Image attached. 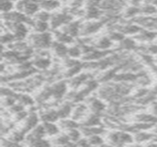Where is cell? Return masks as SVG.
Here are the masks:
<instances>
[{"label": "cell", "instance_id": "cell-1", "mask_svg": "<svg viewBox=\"0 0 157 147\" xmlns=\"http://www.w3.org/2000/svg\"><path fill=\"white\" fill-rule=\"evenodd\" d=\"M27 41L29 45L32 46L36 51L38 50H51L52 44L54 41L52 31L47 32H30Z\"/></svg>", "mask_w": 157, "mask_h": 147}, {"label": "cell", "instance_id": "cell-2", "mask_svg": "<svg viewBox=\"0 0 157 147\" xmlns=\"http://www.w3.org/2000/svg\"><path fill=\"white\" fill-rule=\"evenodd\" d=\"M105 138L108 145H126L134 142L133 133L121 129L107 132Z\"/></svg>", "mask_w": 157, "mask_h": 147}, {"label": "cell", "instance_id": "cell-3", "mask_svg": "<svg viewBox=\"0 0 157 147\" xmlns=\"http://www.w3.org/2000/svg\"><path fill=\"white\" fill-rule=\"evenodd\" d=\"M2 25L6 27V30L11 31L15 35L17 41L27 40L30 33V28L26 23L2 21Z\"/></svg>", "mask_w": 157, "mask_h": 147}, {"label": "cell", "instance_id": "cell-4", "mask_svg": "<svg viewBox=\"0 0 157 147\" xmlns=\"http://www.w3.org/2000/svg\"><path fill=\"white\" fill-rule=\"evenodd\" d=\"M74 19H75V17L73 15H71L68 11H66L64 8L62 11H55V12L52 13V17L50 20L51 29H52V31L59 29L63 26L73 21Z\"/></svg>", "mask_w": 157, "mask_h": 147}, {"label": "cell", "instance_id": "cell-5", "mask_svg": "<svg viewBox=\"0 0 157 147\" xmlns=\"http://www.w3.org/2000/svg\"><path fill=\"white\" fill-rule=\"evenodd\" d=\"M104 27H106V24L102 19L86 20L84 22L82 21L81 29H80V37H91L98 33Z\"/></svg>", "mask_w": 157, "mask_h": 147}, {"label": "cell", "instance_id": "cell-6", "mask_svg": "<svg viewBox=\"0 0 157 147\" xmlns=\"http://www.w3.org/2000/svg\"><path fill=\"white\" fill-rule=\"evenodd\" d=\"M40 9L39 0H19L15 3V10L19 11L28 17H34Z\"/></svg>", "mask_w": 157, "mask_h": 147}, {"label": "cell", "instance_id": "cell-7", "mask_svg": "<svg viewBox=\"0 0 157 147\" xmlns=\"http://www.w3.org/2000/svg\"><path fill=\"white\" fill-rule=\"evenodd\" d=\"M51 85L52 93V100L54 102H61L68 93V83L67 80L59 79L57 81H53Z\"/></svg>", "mask_w": 157, "mask_h": 147}, {"label": "cell", "instance_id": "cell-8", "mask_svg": "<svg viewBox=\"0 0 157 147\" xmlns=\"http://www.w3.org/2000/svg\"><path fill=\"white\" fill-rule=\"evenodd\" d=\"M40 112L36 110H29V113L28 115V117L20 123H18L17 128L22 130L23 132H25L26 133H28L29 132H30L33 128H35L38 124L40 123Z\"/></svg>", "mask_w": 157, "mask_h": 147}, {"label": "cell", "instance_id": "cell-9", "mask_svg": "<svg viewBox=\"0 0 157 147\" xmlns=\"http://www.w3.org/2000/svg\"><path fill=\"white\" fill-rule=\"evenodd\" d=\"M85 102L87 104L90 112L99 114V115H103L106 112L107 108H108L106 101L98 96H89L85 100Z\"/></svg>", "mask_w": 157, "mask_h": 147}, {"label": "cell", "instance_id": "cell-10", "mask_svg": "<svg viewBox=\"0 0 157 147\" xmlns=\"http://www.w3.org/2000/svg\"><path fill=\"white\" fill-rule=\"evenodd\" d=\"M132 21L138 24L142 29L157 31V15H155V16L140 15L134 17Z\"/></svg>", "mask_w": 157, "mask_h": 147}, {"label": "cell", "instance_id": "cell-11", "mask_svg": "<svg viewBox=\"0 0 157 147\" xmlns=\"http://www.w3.org/2000/svg\"><path fill=\"white\" fill-rule=\"evenodd\" d=\"M140 43L133 37H125L121 42L115 44L113 51L118 52H137Z\"/></svg>", "mask_w": 157, "mask_h": 147}, {"label": "cell", "instance_id": "cell-12", "mask_svg": "<svg viewBox=\"0 0 157 147\" xmlns=\"http://www.w3.org/2000/svg\"><path fill=\"white\" fill-rule=\"evenodd\" d=\"M91 77H94V75L92 74H90L89 72H81L80 74L76 75L75 76L67 79V83L69 86V88L71 89H78L80 88L88 79H90Z\"/></svg>", "mask_w": 157, "mask_h": 147}, {"label": "cell", "instance_id": "cell-13", "mask_svg": "<svg viewBox=\"0 0 157 147\" xmlns=\"http://www.w3.org/2000/svg\"><path fill=\"white\" fill-rule=\"evenodd\" d=\"M89 112H90L89 108H88L87 104L85 103V101L80 102V103H76L74 105V109H73L71 118L81 123L83 122V120L88 115Z\"/></svg>", "mask_w": 157, "mask_h": 147}, {"label": "cell", "instance_id": "cell-14", "mask_svg": "<svg viewBox=\"0 0 157 147\" xmlns=\"http://www.w3.org/2000/svg\"><path fill=\"white\" fill-rule=\"evenodd\" d=\"M81 24L82 21L80 19H74L73 21H71L70 23L63 26L61 29L62 31L67 33L68 35L72 36L75 39H78L80 37V29H81Z\"/></svg>", "mask_w": 157, "mask_h": 147}, {"label": "cell", "instance_id": "cell-15", "mask_svg": "<svg viewBox=\"0 0 157 147\" xmlns=\"http://www.w3.org/2000/svg\"><path fill=\"white\" fill-rule=\"evenodd\" d=\"M133 38L141 44L150 43L155 41H157V31L146 29H142L138 34L133 36Z\"/></svg>", "mask_w": 157, "mask_h": 147}, {"label": "cell", "instance_id": "cell-16", "mask_svg": "<svg viewBox=\"0 0 157 147\" xmlns=\"http://www.w3.org/2000/svg\"><path fill=\"white\" fill-rule=\"evenodd\" d=\"M40 112V117L41 122H58L59 115L57 112L56 108H41Z\"/></svg>", "mask_w": 157, "mask_h": 147}, {"label": "cell", "instance_id": "cell-17", "mask_svg": "<svg viewBox=\"0 0 157 147\" xmlns=\"http://www.w3.org/2000/svg\"><path fill=\"white\" fill-rule=\"evenodd\" d=\"M103 15L104 13L98 6L86 5L84 19L85 20H98L102 18Z\"/></svg>", "mask_w": 157, "mask_h": 147}, {"label": "cell", "instance_id": "cell-18", "mask_svg": "<svg viewBox=\"0 0 157 147\" xmlns=\"http://www.w3.org/2000/svg\"><path fill=\"white\" fill-rule=\"evenodd\" d=\"M74 103L68 101V100H64L61 103L58 104L56 108L58 115H59V119H66V118H71L72 116V112H73V109H74Z\"/></svg>", "mask_w": 157, "mask_h": 147}, {"label": "cell", "instance_id": "cell-19", "mask_svg": "<svg viewBox=\"0 0 157 147\" xmlns=\"http://www.w3.org/2000/svg\"><path fill=\"white\" fill-rule=\"evenodd\" d=\"M93 45L96 49L102 51H109L113 46H115V43L109 39L108 35H103L101 37L94 39Z\"/></svg>", "mask_w": 157, "mask_h": 147}, {"label": "cell", "instance_id": "cell-20", "mask_svg": "<svg viewBox=\"0 0 157 147\" xmlns=\"http://www.w3.org/2000/svg\"><path fill=\"white\" fill-rule=\"evenodd\" d=\"M68 47H69L68 45L61 43L54 40L52 44L51 51L56 57L63 60V59L68 57Z\"/></svg>", "mask_w": 157, "mask_h": 147}, {"label": "cell", "instance_id": "cell-21", "mask_svg": "<svg viewBox=\"0 0 157 147\" xmlns=\"http://www.w3.org/2000/svg\"><path fill=\"white\" fill-rule=\"evenodd\" d=\"M51 143H52V145H56V146H58V145H60V146H69V145L75 146V144L71 142V140L69 139V137L65 132H61L59 134L52 137Z\"/></svg>", "mask_w": 157, "mask_h": 147}, {"label": "cell", "instance_id": "cell-22", "mask_svg": "<svg viewBox=\"0 0 157 147\" xmlns=\"http://www.w3.org/2000/svg\"><path fill=\"white\" fill-rule=\"evenodd\" d=\"M101 125H103L102 115L96 114V113H93V112H89L88 115L81 122V126H86V127L101 126Z\"/></svg>", "mask_w": 157, "mask_h": 147}, {"label": "cell", "instance_id": "cell-23", "mask_svg": "<svg viewBox=\"0 0 157 147\" xmlns=\"http://www.w3.org/2000/svg\"><path fill=\"white\" fill-rule=\"evenodd\" d=\"M155 133L152 131H141L133 133L134 137V142L137 145H143V144H147L150 141H152L155 138Z\"/></svg>", "mask_w": 157, "mask_h": 147}, {"label": "cell", "instance_id": "cell-24", "mask_svg": "<svg viewBox=\"0 0 157 147\" xmlns=\"http://www.w3.org/2000/svg\"><path fill=\"white\" fill-rule=\"evenodd\" d=\"M17 101L19 102L20 104H22L26 108H31L37 104L35 97H32L31 95H29V93H27V92L17 93Z\"/></svg>", "mask_w": 157, "mask_h": 147}, {"label": "cell", "instance_id": "cell-25", "mask_svg": "<svg viewBox=\"0 0 157 147\" xmlns=\"http://www.w3.org/2000/svg\"><path fill=\"white\" fill-rule=\"evenodd\" d=\"M52 34H53V38L55 41L66 44V45H71L74 44L75 41V39L73 38L72 36L68 35L67 33L62 31L61 29H56V30H52Z\"/></svg>", "mask_w": 157, "mask_h": 147}, {"label": "cell", "instance_id": "cell-26", "mask_svg": "<svg viewBox=\"0 0 157 147\" xmlns=\"http://www.w3.org/2000/svg\"><path fill=\"white\" fill-rule=\"evenodd\" d=\"M57 123L63 132H66V131H69V130L75 129V128H80V126H81V123L79 122H77L72 118L61 119L58 121Z\"/></svg>", "mask_w": 157, "mask_h": 147}, {"label": "cell", "instance_id": "cell-27", "mask_svg": "<svg viewBox=\"0 0 157 147\" xmlns=\"http://www.w3.org/2000/svg\"><path fill=\"white\" fill-rule=\"evenodd\" d=\"M134 122H144V123H152V124H156L157 117L153 115L150 112H140V113H135L134 116Z\"/></svg>", "mask_w": 157, "mask_h": 147}, {"label": "cell", "instance_id": "cell-28", "mask_svg": "<svg viewBox=\"0 0 157 147\" xmlns=\"http://www.w3.org/2000/svg\"><path fill=\"white\" fill-rule=\"evenodd\" d=\"M84 70V65H83V62H80L79 64L72 66V67H69V68H66L64 69V71L62 73V77L63 79H70L74 76H75L76 75L80 74L82 71Z\"/></svg>", "mask_w": 157, "mask_h": 147}, {"label": "cell", "instance_id": "cell-29", "mask_svg": "<svg viewBox=\"0 0 157 147\" xmlns=\"http://www.w3.org/2000/svg\"><path fill=\"white\" fill-rule=\"evenodd\" d=\"M40 9L49 11V12H55L58 10L62 4L59 0H39Z\"/></svg>", "mask_w": 157, "mask_h": 147}, {"label": "cell", "instance_id": "cell-30", "mask_svg": "<svg viewBox=\"0 0 157 147\" xmlns=\"http://www.w3.org/2000/svg\"><path fill=\"white\" fill-rule=\"evenodd\" d=\"M141 15V8L140 6L129 5L122 12V17L126 20H132L134 17Z\"/></svg>", "mask_w": 157, "mask_h": 147}, {"label": "cell", "instance_id": "cell-31", "mask_svg": "<svg viewBox=\"0 0 157 147\" xmlns=\"http://www.w3.org/2000/svg\"><path fill=\"white\" fill-rule=\"evenodd\" d=\"M42 124H43V127H44V130L46 133V136H48V137H53L62 132V130L59 127L57 122H43Z\"/></svg>", "mask_w": 157, "mask_h": 147}, {"label": "cell", "instance_id": "cell-32", "mask_svg": "<svg viewBox=\"0 0 157 147\" xmlns=\"http://www.w3.org/2000/svg\"><path fill=\"white\" fill-rule=\"evenodd\" d=\"M34 18V17H33ZM30 29H32V30L34 32H39V33H42V32H47L51 29V26H50V22H43V21H40V20H36L34 18V21L30 27Z\"/></svg>", "mask_w": 157, "mask_h": 147}, {"label": "cell", "instance_id": "cell-33", "mask_svg": "<svg viewBox=\"0 0 157 147\" xmlns=\"http://www.w3.org/2000/svg\"><path fill=\"white\" fill-rule=\"evenodd\" d=\"M68 57L73 58V59H82L83 57V52L81 50V47L78 43H74L71 44L68 47Z\"/></svg>", "mask_w": 157, "mask_h": 147}, {"label": "cell", "instance_id": "cell-34", "mask_svg": "<svg viewBox=\"0 0 157 147\" xmlns=\"http://www.w3.org/2000/svg\"><path fill=\"white\" fill-rule=\"evenodd\" d=\"M103 134H93L90 135L87 138V141L89 143V145H94V146H101V145H108L106 142V138L102 136Z\"/></svg>", "mask_w": 157, "mask_h": 147}, {"label": "cell", "instance_id": "cell-35", "mask_svg": "<svg viewBox=\"0 0 157 147\" xmlns=\"http://www.w3.org/2000/svg\"><path fill=\"white\" fill-rule=\"evenodd\" d=\"M140 8H141V15H144V16L157 15V6L153 4L143 3L140 6Z\"/></svg>", "mask_w": 157, "mask_h": 147}, {"label": "cell", "instance_id": "cell-36", "mask_svg": "<svg viewBox=\"0 0 157 147\" xmlns=\"http://www.w3.org/2000/svg\"><path fill=\"white\" fill-rule=\"evenodd\" d=\"M17 40H16V37L15 35L9 31V30H6V31H3L2 32V35H1V42H2V45L3 46H9L10 44H12L13 42H15Z\"/></svg>", "mask_w": 157, "mask_h": 147}, {"label": "cell", "instance_id": "cell-37", "mask_svg": "<svg viewBox=\"0 0 157 147\" xmlns=\"http://www.w3.org/2000/svg\"><path fill=\"white\" fill-rule=\"evenodd\" d=\"M109 29V30H108L107 35L109 37V39H110L114 43H119V42H121V41L126 37L123 33L120 32V31L117 30V29Z\"/></svg>", "mask_w": 157, "mask_h": 147}, {"label": "cell", "instance_id": "cell-38", "mask_svg": "<svg viewBox=\"0 0 157 147\" xmlns=\"http://www.w3.org/2000/svg\"><path fill=\"white\" fill-rule=\"evenodd\" d=\"M69 137V139L71 140V142L73 143H76L78 140H80L83 137V133L80 130V128H75V129H71L69 131L65 132Z\"/></svg>", "mask_w": 157, "mask_h": 147}, {"label": "cell", "instance_id": "cell-39", "mask_svg": "<svg viewBox=\"0 0 157 147\" xmlns=\"http://www.w3.org/2000/svg\"><path fill=\"white\" fill-rule=\"evenodd\" d=\"M36 20L43 21V22H50L52 17V13L43 9H40L33 17Z\"/></svg>", "mask_w": 157, "mask_h": 147}, {"label": "cell", "instance_id": "cell-40", "mask_svg": "<svg viewBox=\"0 0 157 147\" xmlns=\"http://www.w3.org/2000/svg\"><path fill=\"white\" fill-rule=\"evenodd\" d=\"M0 8L2 13H7L15 8V3L10 0H1L0 1Z\"/></svg>", "mask_w": 157, "mask_h": 147}, {"label": "cell", "instance_id": "cell-41", "mask_svg": "<svg viewBox=\"0 0 157 147\" xmlns=\"http://www.w3.org/2000/svg\"><path fill=\"white\" fill-rule=\"evenodd\" d=\"M86 0H67V7L71 8H84L86 6Z\"/></svg>", "mask_w": 157, "mask_h": 147}, {"label": "cell", "instance_id": "cell-42", "mask_svg": "<svg viewBox=\"0 0 157 147\" xmlns=\"http://www.w3.org/2000/svg\"><path fill=\"white\" fill-rule=\"evenodd\" d=\"M149 112L157 117V99L149 105Z\"/></svg>", "mask_w": 157, "mask_h": 147}, {"label": "cell", "instance_id": "cell-43", "mask_svg": "<svg viewBox=\"0 0 157 147\" xmlns=\"http://www.w3.org/2000/svg\"><path fill=\"white\" fill-rule=\"evenodd\" d=\"M150 70H151V74L155 76V78H156L157 80V64H154L153 65L149 66Z\"/></svg>", "mask_w": 157, "mask_h": 147}, {"label": "cell", "instance_id": "cell-44", "mask_svg": "<svg viewBox=\"0 0 157 147\" xmlns=\"http://www.w3.org/2000/svg\"><path fill=\"white\" fill-rule=\"evenodd\" d=\"M10 1H12V2H14V3H17V2L19 1V0H10Z\"/></svg>", "mask_w": 157, "mask_h": 147}, {"label": "cell", "instance_id": "cell-45", "mask_svg": "<svg viewBox=\"0 0 157 147\" xmlns=\"http://www.w3.org/2000/svg\"><path fill=\"white\" fill-rule=\"evenodd\" d=\"M155 64H157V55L155 57Z\"/></svg>", "mask_w": 157, "mask_h": 147}, {"label": "cell", "instance_id": "cell-46", "mask_svg": "<svg viewBox=\"0 0 157 147\" xmlns=\"http://www.w3.org/2000/svg\"><path fill=\"white\" fill-rule=\"evenodd\" d=\"M59 1H61V0H59Z\"/></svg>", "mask_w": 157, "mask_h": 147}]
</instances>
